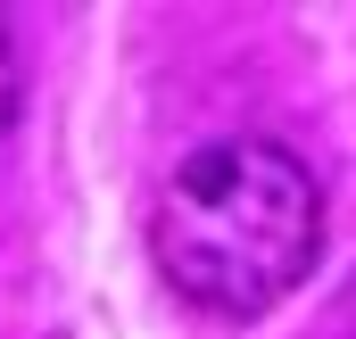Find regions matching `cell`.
I'll return each mask as SVG.
<instances>
[{
  "label": "cell",
  "mask_w": 356,
  "mask_h": 339,
  "mask_svg": "<svg viewBox=\"0 0 356 339\" xmlns=\"http://www.w3.org/2000/svg\"><path fill=\"white\" fill-rule=\"evenodd\" d=\"M149 256H158V273H166V290L182 306L249 323L315 273L323 190L298 166V149H282L266 133L207 141L158 190Z\"/></svg>",
  "instance_id": "obj_1"
},
{
  "label": "cell",
  "mask_w": 356,
  "mask_h": 339,
  "mask_svg": "<svg viewBox=\"0 0 356 339\" xmlns=\"http://www.w3.org/2000/svg\"><path fill=\"white\" fill-rule=\"evenodd\" d=\"M17 116V50H8V25H0V133Z\"/></svg>",
  "instance_id": "obj_2"
}]
</instances>
